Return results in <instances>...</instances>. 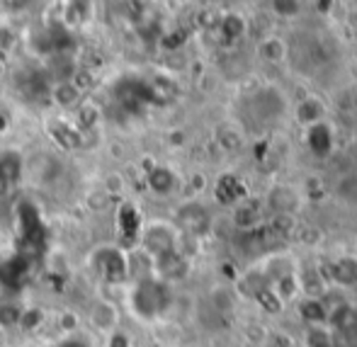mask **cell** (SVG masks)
Listing matches in <instances>:
<instances>
[{
	"mask_svg": "<svg viewBox=\"0 0 357 347\" xmlns=\"http://www.w3.org/2000/svg\"><path fill=\"white\" fill-rule=\"evenodd\" d=\"M270 207H275L278 211H289L291 207H296V194L287 187H278L270 194Z\"/></svg>",
	"mask_w": 357,
	"mask_h": 347,
	"instance_id": "14",
	"label": "cell"
},
{
	"mask_svg": "<svg viewBox=\"0 0 357 347\" xmlns=\"http://www.w3.org/2000/svg\"><path fill=\"white\" fill-rule=\"evenodd\" d=\"M20 175H22V155L15 151H5L0 155V180H5L13 187L20 180Z\"/></svg>",
	"mask_w": 357,
	"mask_h": 347,
	"instance_id": "9",
	"label": "cell"
},
{
	"mask_svg": "<svg viewBox=\"0 0 357 347\" xmlns=\"http://www.w3.org/2000/svg\"><path fill=\"white\" fill-rule=\"evenodd\" d=\"M306 141H309V148L316 155H328L333 148V134H331L328 124H311L309 132H306Z\"/></svg>",
	"mask_w": 357,
	"mask_h": 347,
	"instance_id": "8",
	"label": "cell"
},
{
	"mask_svg": "<svg viewBox=\"0 0 357 347\" xmlns=\"http://www.w3.org/2000/svg\"><path fill=\"white\" fill-rule=\"evenodd\" d=\"M114 98L129 112H139L144 109L149 102H155V93L149 83L139 78H122L117 85H114Z\"/></svg>",
	"mask_w": 357,
	"mask_h": 347,
	"instance_id": "2",
	"label": "cell"
},
{
	"mask_svg": "<svg viewBox=\"0 0 357 347\" xmlns=\"http://www.w3.org/2000/svg\"><path fill=\"white\" fill-rule=\"evenodd\" d=\"M260 54H263L265 59H270V61H280V59L284 56V44L280 42V39H268V42L260 47Z\"/></svg>",
	"mask_w": 357,
	"mask_h": 347,
	"instance_id": "19",
	"label": "cell"
},
{
	"mask_svg": "<svg viewBox=\"0 0 357 347\" xmlns=\"http://www.w3.org/2000/svg\"><path fill=\"white\" fill-rule=\"evenodd\" d=\"M20 318H22V306L8 304V301L0 304V325H3V328H15V325H20Z\"/></svg>",
	"mask_w": 357,
	"mask_h": 347,
	"instance_id": "15",
	"label": "cell"
},
{
	"mask_svg": "<svg viewBox=\"0 0 357 347\" xmlns=\"http://www.w3.org/2000/svg\"><path fill=\"white\" fill-rule=\"evenodd\" d=\"M335 328L343 330V333H355L357 330V314L350 306H343V309H338V314H335Z\"/></svg>",
	"mask_w": 357,
	"mask_h": 347,
	"instance_id": "16",
	"label": "cell"
},
{
	"mask_svg": "<svg viewBox=\"0 0 357 347\" xmlns=\"http://www.w3.org/2000/svg\"><path fill=\"white\" fill-rule=\"evenodd\" d=\"M93 263H95V270L107 282H119L127 277V272H129L127 258H124L117 248H100L98 253L93 255Z\"/></svg>",
	"mask_w": 357,
	"mask_h": 347,
	"instance_id": "3",
	"label": "cell"
},
{
	"mask_svg": "<svg viewBox=\"0 0 357 347\" xmlns=\"http://www.w3.org/2000/svg\"><path fill=\"white\" fill-rule=\"evenodd\" d=\"M88 321L95 330L100 333H112L114 325H117V309H114L112 301H95L90 306V314H88Z\"/></svg>",
	"mask_w": 357,
	"mask_h": 347,
	"instance_id": "6",
	"label": "cell"
},
{
	"mask_svg": "<svg viewBox=\"0 0 357 347\" xmlns=\"http://www.w3.org/2000/svg\"><path fill=\"white\" fill-rule=\"evenodd\" d=\"M255 216H258V214H255L253 209H248V211L241 209L238 214H236V221H238L241 226H250V224H253V221H255Z\"/></svg>",
	"mask_w": 357,
	"mask_h": 347,
	"instance_id": "26",
	"label": "cell"
},
{
	"mask_svg": "<svg viewBox=\"0 0 357 347\" xmlns=\"http://www.w3.org/2000/svg\"><path fill=\"white\" fill-rule=\"evenodd\" d=\"M144 248L149 250L151 258L175 250V231L168 224H151L144 231Z\"/></svg>",
	"mask_w": 357,
	"mask_h": 347,
	"instance_id": "4",
	"label": "cell"
},
{
	"mask_svg": "<svg viewBox=\"0 0 357 347\" xmlns=\"http://www.w3.org/2000/svg\"><path fill=\"white\" fill-rule=\"evenodd\" d=\"M309 345L311 347H331V338L321 328H314L309 333Z\"/></svg>",
	"mask_w": 357,
	"mask_h": 347,
	"instance_id": "23",
	"label": "cell"
},
{
	"mask_svg": "<svg viewBox=\"0 0 357 347\" xmlns=\"http://www.w3.org/2000/svg\"><path fill=\"white\" fill-rule=\"evenodd\" d=\"M178 224L183 226L188 233H204L209 226V216L207 211L202 207H197V204H190V207H185L183 211L178 214Z\"/></svg>",
	"mask_w": 357,
	"mask_h": 347,
	"instance_id": "7",
	"label": "cell"
},
{
	"mask_svg": "<svg viewBox=\"0 0 357 347\" xmlns=\"http://www.w3.org/2000/svg\"><path fill=\"white\" fill-rule=\"evenodd\" d=\"M299 314H301V318L309 321V323H324L326 321V306H324V301L306 299L299 304Z\"/></svg>",
	"mask_w": 357,
	"mask_h": 347,
	"instance_id": "12",
	"label": "cell"
},
{
	"mask_svg": "<svg viewBox=\"0 0 357 347\" xmlns=\"http://www.w3.org/2000/svg\"><path fill=\"white\" fill-rule=\"evenodd\" d=\"M335 279L343 282V284H350V282L357 279V263H353V260H343V263L335 265Z\"/></svg>",
	"mask_w": 357,
	"mask_h": 347,
	"instance_id": "18",
	"label": "cell"
},
{
	"mask_svg": "<svg viewBox=\"0 0 357 347\" xmlns=\"http://www.w3.org/2000/svg\"><path fill=\"white\" fill-rule=\"evenodd\" d=\"M149 187L153 190L155 194H170L175 190V175H173V170L163 168V165L153 168L149 173Z\"/></svg>",
	"mask_w": 357,
	"mask_h": 347,
	"instance_id": "10",
	"label": "cell"
},
{
	"mask_svg": "<svg viewBox=\"0 0 357 347\" xmlns=\"http://www.w3.org/2000/svg\"><path fill=\"white\" fill-rule=\"evenodd\" d=\"M109 347H129V338L124 333H117V330H114L112 338H109Z\"/></svg>",
	"mask_w": 357,
	"mask_h": 347,
	"instance_id": "27",
	"label": "cell"
},
{
	"mask_svg": "<svg viewBox=\"0 0 357 347\" xmlns=\"http://www.w3.org/2000/svg\"><path fill=\"white\" fill-rule=\"evenodd\" d=\"M153 268H155V275L160 277V282L178 279L188 272V263H185V258L178 253V248L168 250V253H163V255H155Z\"/></svg>",
	"mask_w": 357,
	"mask_h": 347,
	"instance_id": "5",
	"label": "cell"
},
{
	"mask_svg": "<svg viewBox=\"0 0 357 347\" xmlns=\"http://www.w3.org/2000/svg\"><path fill=\"white\" fill-rule=\"evenodd\" d=\"M273 8L278 10L280 15H296V10H301V5L299 3H289V0H287V3H275Z\"/></svg>",
	"mask_w": 357,
	"mask_h": 347,
	"instance_id": "25",
	"label": "cell"
},
{
	"mask_svg": "<svg viewBox=\"0 0 357 347\" xmlns=\"http://www.w3.org/2000/svg\"><path fill=\"white\" fill-rule=\"evenodd\" d=\"M37 323H42V311L22 309V318H20V325H22V328H34Z\"/></svg>",
	"mask_w": 357,
	"mask_h": 347,
	"instance_id": "22",
	"label": "cell"
},
{
	"mask_svg": "<svg viewBox=\"0 0 357 347\" xmlns=\"http://www.w3.org/2000/svg\"><path fill=\"white\" fill-rule=\"evenodd\" d=\"M238 185L234 183V178H226V180H221L219 183V199L221 202H236V197L241 194V190H236Z\"/></svg>",
	"mask_w": 357,
	"mask_h": 347,
	"instance_id": "20",
	"label": "cell"
},
{
	"mask_svg": "<svg viewBox=\"0 0 357 347\" xmlns=\"http://www.w3.org/2000/svg\"><path fill=\"white\" fill-rule=\"evenodd\" d=\"M54 347H93L85 338H80V335H66V338H61Z\"/></svg>",
	"mask_w": 357,
	"mask_h": 347,
	"instance_id": "24",
	"label": "cell"
},
{
	"mask_svg": "<svg viewBox=\"0 0 357 347\" xmlns=\"http://www.w3.org/2000/svg\"><path fill=\"white\" fill-rule=\"evenodd\" d=\"M54 139L59 141V144L63 146V148L68 151H75L80 148V132L75 127H68V124H61L59 129H52Z\"/></svg>",
	"mask_w": 357,
	"mask_h": 347,
	"instance_id": "13",
	"label": "cell"
},
{
	"mask_svg": "<svg viewBox=\"0 0 357 347\" xmlns=\"http://www.w3.org/2000/svg\"><path fill=\"white\" fill-rule=\"evenodd\" d=\"M221 29H224L226 37H241L245 32V22L238 17V15H226L221 20Z\"/></svg>",
	"mask_w": 357,
	"mask_h": 347,
	"instance_id": "17",
	"label": "cell"
},
{
	"mask_svg": "<svg viewBox=\"0 0 357 347\" xmlns=\"http://www.w3.org/2000/svg\"><path fill=\"white\" fill-rule=\"evenodd\" d=\"M319 117H321V112H319V105H316V102H304L299 107V119H301V122L319 124Z\"/></svg>",
	"mask_w": 357,
	"mask_h": 347,
	"instance_id": "21",
	"label": "cell"
},
{
	"mask_svg": "<svg viewBox=\"0 0 357 347\" xmlns=\"http://www.w3.org/2000/svg\"><path fill=\"white\" fill-rule=\"evenodd\" d=\"M52 98H54V102H56L59 107H78L83 93L75 88L71 80H61V83L52 90Z\"/></svg>",
	"mask_w": 357,
	"mask_h": 347,
	"instance_id": "11",
	"label": "cell"
},
{
	"mask_svg": "<svg viewBox=\"0 0 357 347\" xmlns=\"http://www.w3.org/2000/svg\"><path fill=\"white\" fill-rule=\"evenodd\" d=\"M168 301V286L160 279H139L137 286L132 289V309L144 321H151L163 314Z\"/></svg>",
	"mask_w": 357,
	"mask_h": 347,
	"instance_id": "1",
	"label": "cell"
}]
</instances>
